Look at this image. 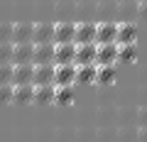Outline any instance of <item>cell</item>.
<instances>
[{
    "instance_id": "obj_1",
    "label": "cell",
    "mask_w": 147,
    "mask_h": 142,
    "mask_svg": "<svg viewBox=\"0 0 147 142\" xmlns=\"http://www.w3.org/2000/svg\"><path fill=\"white\" fill-rule=\"evenodd\" d=\"M76 83V64H57L54 66V86Z\"/></svg>"
},
{
    "instance_id": "obj_2",
    "label": "cell",
    "mask_w": 147,
    "mask_h": 142,
    "mask_svg": "<svg viewBox=\"0 0 147 142\" xmlns=\"http://www.w3.org/2000/svg\"><path fill=\"white\" fill-rule=\"evenodd\" d=\"M113 42H118V25L115 22L96 25V44H113Z\"/></svg>"
},
{
    "instance_id": "obj_3",
    "label": "cell",
    "mask_w": 147,
    "mask_h": 142,
    "mask_svg": "<svg viewBox=\"0 0 147 142\" xmlns=\"http://www.w3.org/2000/svg\"><path fill=\"white\" fill-rule=\"evenodd\" d=\"M74 57H76V44L74 42L54 44V64H74Z\"/></svg>"
},
{
    "instance_id": "obj_4",
    "label": "cell",
    "mask_w": 147,
    "mask_h": 142,
    "mask_svg": "<svg viewBox=\"0 0 147 142\" xmlns=\"http://www.w3.org/2000/svg\"><path fill=\"white\" fill-rule=\"evenodd\" d=\"M93 42H96V25H91V22H81V25H76L74 44H93Z\"/></svg>"
},
{
    "instance_id": "obj_5",
    "label": "cell",
    "mask_w": 147,
    "mask_h": 142,
    "mask_svg": "<svg viewBox=\"0 0 147 142\" xmlns=\"http://www.w3.org/2000/svg\"><path fill=\"white\" fill-rule=\"evenodd\" d=\"M98 47V54H96V64H115V59H120L118 54V42L113 44H96Z\"/></svg>"
},
{
    "instance_id": "obj_6",
    "label": "cell",
    "mask_w": 147,
    "mask_h": 142,
    "mask_svg": "<svg viewBox=\"0 0 147 142\" xmlns=\"http://www.w3.org/2000/svg\"><path fill=\"white\" fill-rule=\"evenodd\" d=\"M96 54H98V47L93 44H76V57H74V64H96Z\"/></svg>"
},
{
    "instance_id": "obj_7",
    "label": "cell",
    "mask_w": 147,
    "mask_h": 142,
    "mask_svg": "<svg viewBox=\"0 0 147 142\" xmlns=\"http://www.w3.org/2000/svg\"><path fill=\"white\" fill-rule=\"evenodd\" d=\"M32 57H34V42L15 44V49H12V64H32Z\"/></svg>"
},
{
    "instance_id": "obj_8",
    "label": "cell",
    "mask_w": 147,
    "mask_h": 142,
    "mask_svg": "<svg viewBox=\"0 0 147 142\" xmlns=\"http://www.w3.org/2000/svg\"><path fill=\"white\" fill-rule=\"evenodd\" d=\"M98 81V64H79L76 66V83H96Z\"/></svg>"
},
{
    "instance_id": "obj_9",
    "label": "cell",
    "mask_w": 147,
    "mask_h": 142,
    "mask_svg": "<svg viewBox=\"0 0 147 142\" xmlns=\"http://www.w3.org/2000/svg\"><path fill=\"white\" fill-rule=\"evenodd\" d=\"M54 66L57 64H34V79H32V83L34 86L54 83Z\"/></svg>"
},
{
    "instance_id": "obj_10",
    "label": "cell",
    "mask_w": 147,
    "mask_h": 142,
    "mask_svg": "<svg viewBox=\"0 0 147 142\" xmlns=\"http://www.w3.org/2000/svg\"><path fill=\"white\" fill-rule=\"evenodd\" d=\"M12 100L15 103H32L34 100V83H15L12 86Z\"/></svg>"
},
{
    "instance_id": "obj_11",
    "label": "cell",
    "mask_w": 147,
    "mask_h": 142,
    "mask_svg": "<svg viewBox=\"0 0 147 142\" xmlns=\"http://www.w3.org/2000/svg\"><path fill=\"white\" fill-rule=\"evenodd\" d=\"M32 79H34V64H15L12 86L15 83H32Z\"/></svg>"
},
{
    "instance_id": "obj_12",
    "label": "cell",
    "mask_w": 147,
    "mask_h": 142,
    "mask_svg": "<svg viewBox=\"0 0 147 142\" xmlns=\"http://www.w3.org/2000/svg\"><path fill=\"white\" fill-rule=\"evenodd\" d=\"M32 34H34V25H30V22H20V25H12V44L32 42Z\"/></svg>"
},
{
    "instance_id": "obj_13",
    "label": "cell",
    "mask_w": 147,
    "mask_h": 142,
    "mask_svg": "<svg viewBox=\"0 0 147 142\" xmlns=\"http://www.w3.org/2000/svg\"><path fill=\"white\" fill-rule=\"evenodd\" d=\"M74 32H76V25H69V22H59V25H54V44L74 42Z\"/></svg>"
},
{
    "instance_id": "obj_14",
    "label": "cell",
    "mask_w": 147,
    "mask_h": 142,
    "mask_svg": "<svg viewBox=\"0 0 147 142\" xmlns=\"http://www.w3.org/2000/svg\"><path fill=\"white\" fill-rule=\"evenodd\" d=\"M34 44H54V25H34Z\"/></svg>"
},
{
    "instance_id": "obj_15",
    "label": "cell",
    "mask_w": 147,
    "mask_h": 142,
    "mask_svg": "<svg viewBox=\"0 0 147 142\" xmlns=\"http://www.w3.org/2000/svg\"><path fill=\"white\" fill-rule=\"evenodd\" d=\"M32 64H54V44H34Z\"/></svg>"
},
{
    "instance_id": "obj_16",
    "label": "cell",
    "mask_w": 147,
    "mask_h": 142,
    "mask_svg": "<svg viewBox=\"0 0 147 142\" xmlns=\"http://www.w3.org/2000/svg\"><path fill=\"white\" fill-rule=\"evenodd\" d=\"M135 39H137V27L132 22L118 25V44H135Z\"/></svg>"
},
{
    "instance_id": "obj_17",
    "label": "cell",
    "mask_w": 147,
    "mask_h": 142,
    "mask_svg": "<svg viewBox=\"0 0 147 142\" xmlns=\"http://www.w3.org/2000/svg\"><path fill=\"white\" fill-rule=\"evenodd\" d=\"M34 103H54V83L34 86Z\"/></svg>"
},
{
    "instance_id": "obj_18",
    "label": "cell",
    "mask_w": 147,
    "mask_h": 142,
    "mask_svg": "<svg viewBox=\"0 0 147 142\" xmlns=\"http://www.w3.org/2000/svg\"><path fill=\"white\" fill-rule=\"evenodd\" d=\"M115 79V64H100L98 66V83H110Z\"/></svg>"
},
{
    "instance_id": "obj_19",
    "label": "cell",
    "mask_w": 147,
    "mask_h": 142,
    "mask_svg": "<svg viewBox=\"0 0 147 142\" xmlns=\"http://www.w3.org/2000/svg\"><path fill=\"white\" fill-rule=\"evenodd\" d=\"M74 96L71 86H54V103H69Z\"/></svg>"
},
{
    "instance_id": "obj_20",
    "label": "cell",
    "mask_w": 147,
    "mask_h": 142,
    "mask_svg": "<svg viewBox=\"0 0 147 142\" xmlns=\"http://www.w3.org/2000/svg\"><path fill=\"white\" fill-rule=\"evenodd\" d=\"M118 54H120V59H125V61H132V59L137 57V47L135 44H118Z\"/></svg>"
},
{
    "instance_id": "obj_21",
    "label": "cell",
    "mask_w": 147,
    "mask_h": 142,
    "mask_svg": "<svg viewBox=\"0 0 147 142\" xmlns=\"http://www.w3.org/2000/svg\"><path fill=\"white\" fill-rule=\"evenodd\" d=\"M12 49H15L12 42L0 44V64H12Z\"/></svg>"
},
{
    "instance_id": "obj_22",
    "label": "cell",
    "mask_w": 147,
    "mask_h": 142,
    "mask_svg": "<svg viewBox=\"0 0 147 142\" xmlns=\"http://www.w3.org/2000/svg\"><path fill=\"white\" fill-rule=\"evenodd\" d=\"M15 64H0V83H12Z\"/></svg>"
},
{
    "instance_id": "obj_23",
    "label": "cell",
    "mask_w": 147,
    "mask_h": 142,
    "mask_svg": "<svg viewBox=\"0 0 147 142\" xmlns=\"http://www.w3.org/2000/svg\"><path fill=\"white\" fill-rule=\"evenodd\" d=\"M5 42H12V25L0 22V44H5Z\"/></svg>"
},
{
    "instance_id": "obj_24",
    "label": "cell",
    "mask_w": 147,
    "mask_h": 142,
    "mask_svg": "<svg viewBox=\"0 0 147 142\" xmlns=\"http://www.w3.org/2000/svg\"><path fill=\"white\" fill-rule=\"evenodd\" d=\"M12 100V83H0V103Z\"/></svg>"
},
{
    "instance_id": "obj_25",
    "label": "cell",
    "mask_w": 147,
    "mask_h": 142,
    "mask_svg": "<svg viewBox=\"0 0 147 142\" xmlns=\"http://www.w3.org/2000/svg\"><path fill=\"white\" fill-rule=\"evenodd\" d=\"M137 142H147V125H142L137 130Z\"/></svg>"
},
{
    "instance_id": "obj_26",
    "label": "cell",
    "mask_w": 147,
    "mask_h": 142,
    "mask_svg": "<svg viewBox=\"0 0 147 142\" xmlns=\"http://www.w3.org/2000/svg\"><path fill=\"white\" fill-rule=\"evenodd\" d=\"M140 122H142V125H147V108H145V110H140Z\"/></svg>"
},
{
    "instance_id": "obj_27",
    "label": "cell",
    "mask_w": 147,
    "mask_h": 142,
    "mask_svg": "<svg viewBox=\"0 0 147 142\" xmlns=\"http://www.w3.org/2000/svg\"><path fill=\"white\" fill-rule=\"evenodd\" d=\"M140 15L147 17V3H140Z\"/></svg>"
},
{
    "instance_id": "obj_28",
    "label": "cell",
    "mask_w": 147,
    "mask_h": 142,
    "mask_svg": "<svg viewBox=\"0 0 147 142\" xmlns=\"http://www.w3.org/2000/svg\"><path fill=\"white\" fill-rule=\"evenodd\" d=\"M140 3H147V0H140Z\"/></svg>"
}]
</instances>
